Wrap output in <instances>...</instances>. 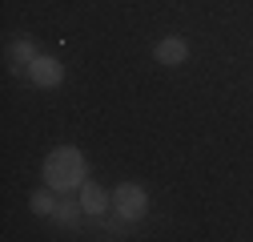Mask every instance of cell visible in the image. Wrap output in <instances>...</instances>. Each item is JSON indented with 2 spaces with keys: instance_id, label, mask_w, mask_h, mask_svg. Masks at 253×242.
<instances>
[{
  "instance_id": "6da1fadb",
  "label": "cell",
  "mask_w": 253,
  "mask_h": 242,
  "mask_svg": "<svg viewBox=\"0 0 253 242\" xmlns=\"http://www.w3.org/2000/svg\"><path fill=\"white\" fill-rule=\"evenodd\" d=\"M84 154L77 145H56L52 154L44 158V182L56 190V194H65V190H77L84 186Z\"/></svg>"
},
{
  "instance_id": "7a4b0ae2",
  "label": "cell",
  "mask_w": 253,
  "mask_h": 242,
  "mask_svg": "<svg viewBox=\"0 0 253 242\" xmlns=\"http://www.w3.org/2000/svg\"><path fill=\"white\" fill-rule=\"evenodd\" d=\"M113 210L125 214L129 222H141V218L149 214V194H145V186H137V182H121V186L113 190Z\"/></svg>"
},
{
  "instance_id": "3957f363",
  "label": "cell",
  "mask_w": 253,
  "mask_h": 242,
  "mask_svg": "<svg viewBox=\"0 0 253 242\" xmlns=\"http://www.w3.org/2000/svg\"><path fill=\"white\" fill-rule=\"evenodd\" d=\"M153 60H157V65H185V60H189V41L185 37H177V33H169V37H161V41H157L153 45Z\"/></svg>"
},
{
  "instance_id": "277c9868",
  "label": "cell",
  "mask_w": 253,
  "mask_h": 242,
  "mask_svg": "<svg viewBox=\"0 0 253 242\" xmlns=\"http://www.w3.org/2000/svg\"><path fill=\"white\" fill-rule=\"evenodd\" d=\"M28 77H33V85H41V89H56L60 81H65V65H60L56 57H37L33 65H28Z\"/></svg>"
},
{
  "instance_id": "5b68a950",
  "label": "cell",
  "mask_w": 253,
  "mask_h": 242,
  "mask_svg": "<svg viewBox=\"0 0 253 242\" xmlns=\"http://www.w3.org/2000/svg\"><path fill=\"white\" fill-rule=\"evenodd\" d=\"M109 202H113V198L97 186V182H84V186H81V206H84L88 218H101L105 210H109Z\"/></svg>"
},
{
  "instance_id": "8992f818",
  "label": "cell",
  "mask_w": 253,
  "mask_h": 242,
  "mask_svg": "<svg viewBox=\"0 0 253 242\" xmlns=\"http://www.w3.org/2000/svg\"><path fill=\"white\" fill-rule=\"evenodd\" d=\"M52 218H56L60 226L73 230V226H81V218H84V206H81V202H56V214H52Z\"/></svg>"
},
{
  "instance_id": "52a82bcc",
  "label": "cell",
  "mask_w": 253,
  "mask_h": 242,
  "mask_svg": "<svg viewBox=\"0 0 253 242\" xmlns=\"http://www.w3.org/2000/svg\"><path fill=\"white\" fill-rule=\"evenodd\" d=\"M28 206H33V214H41V218H52V214H56L52 186H48V190H41V194H33V198H28Z\"/></svg>"
},
{
  "instance_id": "ba28073f",
  "label": "cell",
  "mask_w": 253,
  "mask_h": 242,
  "mask_svg": "<svg viewBox=\"0 0 253 242\" xmlns=\"http://www.w3.org/2000/svg\"><path fill=\"white\" fill-rule=\"evenodd\" d=\"M12 60H24V65H33V60H37V49H33L28 37H16L12 41Z\"/></svg>"
}]
</instances>
